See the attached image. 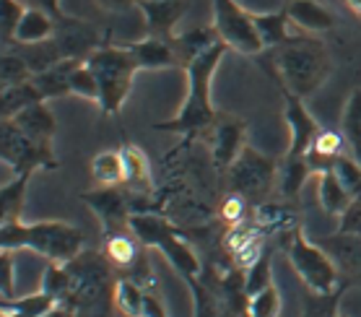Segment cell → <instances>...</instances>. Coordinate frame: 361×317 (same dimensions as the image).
Instances as JSON below:
<instances>
[{"label": "cell", "instance_id": "41", "mask_svg": "<svg viewBox=\"0 0 361 317\" xmlns=\"http://www.w3.org/2000/svg\"><path fill=\"white\" fill-rule=\"evenodd\" d=\"M42 292L49 294L55 301H68V294H71V273H68V265L47 263V268L42 273Z\"/></svg>", "mask_w": 361, "mask_h": 317}, {"label": "cell", "instance_id": "22", "mask_svg": "<svg viewBox=\"0 0 361 317\" xmlns=\"http://www.w3.org/2000/svg\"><path fill=\"white\" fill-rule=\"evenodd\" d=\"M58 32V21L44 13L39 8H29L26 6V13L21 18V24H18L16 34H13V42L11 44H16V47H24V44H37V42H47L55 37ZM8 44V47H11Z\"/></svg>", "mask_w": 361, "mask_h": 317}, {"label": "cell", "instance_id": "14", "mask_svg": "<svg viewBox=\"0 0 361 317\" xmlns=\"http://www.w3.org/2000/svg\"><path fill=\"white\" fill-rule=\"evenodd\" d=\"M55 42H58L63 57H71V60H89L91 52H97L104 44L97 26H91L73 16L58 18Z\"/></svg>", "mask_w": 361, "mask_h": 317}, {"label": "cell", "instance_id": "18", "mask_svg": "<svg viewBox=\"0 0 361 317\" xmlns=\"http://www.w3.org/2000/svg\"><path fill=\"white\" fill-rule=\"evenodd\" d=\"M286 13L291 24L304 34H325L336 29V13H330L320 0H288Z\"/></svg>", "mask_w": 361, "mask_h": 317}, {"label": "cell", "instance_id": "8", "mask_svg": "<svg viewBox=\"0 0 361 317\" xmlns=\"http://www.w3.org/2000/svg\"><path fill=\"white\" fill-rule=\"evenodd\" d=\"M0 154H3V162L13 174H34L37 169H58L52 140L29 138L13 120H3Z\"/></svg>", "mask_w": 361, "mask_h": 317}, {"label": "cell", "instance_id": "33", "mask_svg": "<svg viewBox=\"0 0 361 317\" xmlns=\"http://www.w3.org/2000/svg\"><path fill=\"white\" fill-rule=\"evenodd\" d=\"M341 133L345 143L353 151V156L361 154V89L351 91L345 99L343 117H341Z\"/></svg>", "mask_w": 361, "mask_h": 317}, {"label": "cell", "instance_id": "49", "mask_svg": "<svg viewBox=\"0 0 361 317\" xmlns=\"http://www.w3.org/2000/svg\"><path fill=\"white\" fill-rule=\"evenodd\" d=\"M29 8H39V11H44V13H49V16L55 18H63L66 13L60 11V0H24Z\"/></svg>", "mask_w": 361, "mask_h": 317}, {"label": "cell", "instance_id": "12", "mask_svg": "<svg viewBox=\"0 0 361 317\" xmlns=\"http://www.w3.org/2000/svg\"><path fill=\"white\" fill-rule=\"evenodd\" d=\"M276 86L281 89V97H283V120L288 125V148L283 156H307L314 136L320 133V125L310 114V109L304 107L302 97H296L294 91H288L281 83H276Z\"/></svg>", "mask_w": 361, "mask_h": 317}, {"label": "cell", "instance_id": "4", "mask_svg": "<svg viewBox=\"0 0 361 317\" xmlns=\"http://www.w3.org/2000/svg\"><path fill=\"white\" fill-rule=\"evenodd\" d=\"M86 66L94 71L99 81V109L107 112L109 117H117L123 104L130 97L133 81L140 68L135 63V57L130 55V49L125 44H109L104 42L97 52H91Z\"/></svg>", "mask_w": 361, "mask_h": 317}, {"label": "cell", "instance_id": "47", "mask_svg": "<svg viewBox=\"0 0 361 317\" xmlns=\"http://www.w3.org/2000/svg\"><path fill=\"white\" fill-rule=\"evenodd\" d=\"M245 198L242 196H237V193H231L226 201H224V205H221V216H224V221H229V224H237L242 216H245Z\"/></svg>", "mask_w": 361, "mask_h": 317}, {"label": "cell", "instance_id": "6", "mask_svg": "<svg viewBox=\"0 0 361 317\" xmlns=\"http://www.w3.org/2000/svg\"><path fill=\"white\" fill-rule=\"evenodd\" d=\"M286 255L294 273L299 276V281L304 284V289L312 294H333L341 286H345L341 281L336 263L330 258L325 247L320 242H310L304 234L302 224L291 232H286Z\"/></svg>", "mask_w": 361, "mask_h": 317}, {"label": "cell", "instance_id": "35", "mask_svg": "<svg viewBox=\"0 0 361 317\" xmlns=\"http://www.w3.org/2000/svg\"><path fill=\"white\" fill-rule=\"evenodd\" d=\"M39 102H44V97L32 81L3 89V120H13L18 112H24L26 107L39 104Z\"/></svg>", "mask_w": 361, "mask_h": 317}, {"label": "cell", "instance_id": "42", "mask_svg": "<svg viewBox=\"0 0 361 317\" xmlns=\"http://www.w3.org/2000/svg\"><path fill=\"white\" fill-rule=\"evenodd\" d=\"M333 172L336 177L341 179V185L348 190L351 198H361V162L356 156H338V162L333 164Z\"/></svg>", "mask_w": 361, "mask_h": 317}, {"label": "cell", "instance_id": "13", "mask_svg": "<svg viewBox=\"0 0 361 317\" xmlns=\"http://www.w3.org/2000/svg\"><path fill=\"white\" fill-rule=\"evenodd\" d=\"M247 146V125L237 114H219L211 128V162L219 172H226Z\"/></svg>", "mask_w": 361, "mask_h": 317}, {"label": "cell", "instance_id": "10", "mask_svg": "<svg viewBox=\"0 0 361 317\" xmlns=\"http://www.w3.org/2000/svg\"><path fill=\"white\" fill-rule=\"evenodd\" d=\"M214 3V29L219 40L229 49L245 57H257L263 52V40L257 34L255 18L237 0H211Z\"/></svg>", "mask_w": 361, "mask_h": 317}, {"label": "cell", "instance_id": "53", "mask_svg": "<svg viewBox=\"0 0 361 317\" xmlns=\"http://www.w3.org/2000/svg\"><path fill=\"white\" fill-rule=\"evenodd\" d=\"M138 3H148V0H138Z\"/></svg>", "mask_w": 361, "mask_h": 317}, {"label": "cell", "instance_id": "34", "mask_svg": "<svg viewBox=\"0 0 361 317\" xmlns=\"http://www.w3.org/2000/svg\"><path fill=\"white\" fill-rule=\"evenodd\" d=\"M255 219H257V227L273 229V232H283V234L299 227L294 211H291L286 203H273V201L257 203V208H255Z\"/></svg>", "mask_w": 361, "mask_h": 317}, {"label": "cell", "instance_id": "9", "mask_svg": "<svg viewBox=\"0 0 361 317\" xmlns=\"http://www.w3.org/2000/svg\"><path fill=\"white\" fill-rule=\"evenodd\" d=\"M68 273H71V294H68V304H73L78 312L94 307V304H99V301L109 299L107 255L81 252L73 263H68Z\"/></svg>", "mask_w": 361, "mask_h": 317}, {"label": "cell", "instance_id": "28", "mask_svg": "<svg viewBox=\"0 0 361 317\" xmlns=\"http://www.w3.org/2000/svg\"><path fill=\"white\" fill-rule=\"evenodd\" d=\"M314 177H317V198H320V205L325 208V213L341 216L353 201V198L348 196V190L341 185V179L336 177L333 169L322 172V174H314Z\"/></svg>", "mask_w": 361, "mask_h": 317}, {"label": "cell", "instance_id": "45", "mask_svg": "<svg viewBox=\"0 0 361 317\" xmlns=\"http://www.w3.org/2000/svg\"><path fill=\"white\" fill-rule=\"evenodd\" d=\"M0 292L3 299H16V263L11 250H0Z\"/></svg>", "mask_w": 361, "mask_h": 317}, {"label": "cell", "instance_id": "40", "mask_svg": "<svg viewBox=\"0 0 361 317\" xmlns=\"http://www.w3.org/2000/svg\"><path fill=\"white\" fill-rule=\"evenodd\" d=\"M245 297H252V294L263 292L268 286L273 284V268H271V252L263 250V255L252 263V265H247L245 276Z\"/></svg>", "mask_w": 361, "mask_h": 317}, {"label": "cell", "instance_id": "43", "mask_svg": "<svg viewBox=\"0 0 361 317\" xmlns=\"http://www.w3.org/2000/svg\"><path fill=\"white\" fill-rule=\"evenodd\" d=\"M71 94L99 104V94H102V91H99V81H97V76H94V71H91L86 63H81V66L71 73Z\"/></svg>", "mask_w": 361, "mask_h": 317}, {"label": "cell", "instance_id": "3", "mask_svg": "<svg viewBox=\"0 0 361 317\" xmlns=\"http://www.w3.org/2000/svg\"><path fill=\"white\" fill-rule=\"evenodd\" d=\"M0 250H32L47 263L68 265L83 252V229L58 219L0 224Z\"/></svg>", "mask_w": 361, "mask_h": 317}, {"label": "cell", "instance_id": "23", "mask_svg": "<svg viewBox=\"0 0 361 317\" xmlns=\"http://www.w3.org/2000/svg\"><path fill=\"white\" fill-rule=\"evenodd\" d=\"M172 47H174V55L180 60V68H188L197 55H203L208 47H214L219 40V34H216L214 26H197L192 32H182V34H174L172 40Z\"/></svg>", "mask_w": 361, "mask_h": 317}, {"label": "cell", "instance_id": "38", "mask_svg": "<svg viewBox=\"0 0 361 317\" xmlns=\"http://www.w3.org/2000/svg\"><path fill=\"white\" fill-rule=\"evenodd\" d=\"M348 286H341L338 292L333 294H312L307 292L304 297V307H302V317H338L341 312V297Z\"/></svg>", "mask_w": 361, "mask_h": 317}, {"label": "cell", "instance_id": "21", "mask_svg": "<svg viewBox=\"0 0 361 317\" xmlns=\"http://www.w3.org/2000/svg\"><path fill=\"white\" fill-rule=\"evenodd\" d=\"M255 26H257V34L263 40L265 49H276L281 44H286L288 40H294L296 34H302L291 24L286 8L283 11H268V13H252Z\"/></svg>", "mask_w": 361, "mask_h": 317}, {"label": "cell", "instance_id": "26", "mask_svg": "<svg viewBox=\"0 0 361 317\" xmlns=\"http://www.w3.org/2000/svg\"><path fill=\"white\" fill-rule=\"evenodd\" d=\"M314 172L307 162V156H283L279 169V193L286 201L299 196V190L304 187V182L312 177Z\"/></svg>", "mask_w": 361, "mask_h": 317}, {"label": "cell", "instance_id": "39", "mask_svg": "<svg viewBox=\"0 0 361 317\" xmlns=\"http://www.w3.org/2000/svg\"><path fill=\"white\" fill-rule=\"evenodd\" d=\"M245 315L247 317H279L281 315V292H279V286L271 284L268 289H263V292L247 297Z\"/></svg>", "mask_w": 361, "mask_h": 317}, {"label": "cell", "instance_id": "31", "mask_svg": "<svg viewBox=\"0 0 361 317\" xmlns=\"http://www.w3.org/2000/svg\"><path fill=\"white\" fill-rule=\"evenodd\" d=\"M107 239V247H104V255H107V261L115 265V268H123L128 270L133 263L138 261V239L133 237V232H117V234H104Z\"/></svg>", "mask_w": 361, "mask_h": 317}, {"label": "cell", "instance_id": "25", "mask_svg": "<svg viewBox=\"0 0 361 317\" xmlns=\"http://www.w3.org/2000/svg\"><path fill=\"white\" fill-rule=\"evenodd\" d=\"M13 122L34 140H52L55 138V131H58L55 114H52V109L47 107V102L26 107L24 112H18L16 117H13Z\"/></svg>", "mask_w": 361, "mask_h": 317}, {"label": "cell", "instance_id": "36", "mask_svg": "<svg viewBox=\"0 0 361 317\" xmlns=\"http://www.w3.org/2000/svg\"><path fill=\"white\" fill-rule=\"evenodd\" d=\"M18 52L24 55V60L29 63L34 76L42 73V71H47V68H52V66H58L60 60H66L58 47V42H55V37L47 42H37V44H24V47H18Z\"/></svg>", "mask_w": 361, "mask_h": 317}, {"label": "cell", "instance_id": "54", "mask_svg": "<svg viewBox=\"0 0 361 317\" xmlns=\"http://www.w3.org/2000/svg\"><path fill=\"white\" fill-rule=\"evenodd\" d=\"M338 317H345V315H338Z\"/></svg>", "mask_w": 361, "mask_h": 317}, {"label": "cell", "instance_id": "30", "mask_svg": "<svg viewBox=\"0 0 361 317\" xmlns=\"http://www.w3.org/2000/svg\"><path fill=\"white\" fill-rule=\"evenodd\" d=\"M143 299H146V289L128 276L117 278L112 286V304L120 309L123 317H143Z\"/></svg>", "mask_w": 361, "mask_h": 317}, {"label": "cell", "instance_id": "5", "mask_svg": "<svg viewBox=\"0 0 361 317\" xmlns=\"http://www.w3.org/2000/svg\"><path fill=\"white\" fill-rule=\"evenodd\" d=\"M128 229L140 242V247L161 250V255L172 263V268L185 281H195L200 276V261H197L195 250L182 239L169 219L151 211H135L128 221Z\"/></svg>", "mask_w": 361, "mask_h": 317}, {"label": "cell", "instance_id": "29", "mask_svg": "<svg viewBox=\"0 0 361 317\" xmlns=\"http://www.w3.org/2000/svg\"><path fill=\"white\" fill-rule=\"evenodd\" d=\"M32 174H16L8 185H3V205H0V224H13L24 221V205H26V190H29Z\"/></svg>", "mask_w": 361, "mask_h": 317}, {"label": "cell", "instance_id": "27", "mask_svg": "<svg viewBox=\"0 0 361 317\" xmlns=\"http://www.w3.org/2000/svg\"><path fill=\"white\" fill-rule=\"evenodd\" d=\"M91 177L97 179L99 187H123L125 185V167L120 148L99 151L91 159Z\"/></svg>", "mask_w": 361, "mask_h": 317}, {"label": "cell", "instance_id": "11", "mask_svg": "<svg viewBox=\"0 0 361 317\" xmlns=\"http://www.w3.org/2000/svg\"><path fill=\"white\" fill-rule=\"evenodd\" d=\"M130 193L125 187H97V190H86L81 193V201L89 205L94 216L102 221L104 234H117V232H128V221L133 216V201Z\"/></svg>", "mask_w": 361, "mask_h": 317}, {"label": "cell", "instance_id": "2", "mask_svg": "<svg viewBox=\"0 0 361 317\" xmlns=\"http://www.w3.org/2000/svg\"><path fill=\"white\" fill-rule=\"evenodd\" d=\"M333 71V57L320 37L296 34L294 40L273 49V71L276 83L294 91L296 97H312Z\"/></svg>", "mask_w": 361, "mask_h": 317}, {"label": "cell", "instance_id": "52", "mask_svg": "<svg viewBox=\"0 0 361 317\" xmlns=\"http://www.w3.org/2000/svg\"><path fill=\"white\" fill-rule=\"evenodd\" d=\"M345 8H348V13H353L356 18H361V0H341Z\"/></svg>", "mask_w": 361, "mask_h": 317}, {"label": "cell", "instance_id": "32", "mask_svg": "<svg viewBox=\"0 0 361 317\" xmlns=\"http://www.w3.org/2000/svg\"><path fill=\"white\" fill-rule=\"evenodd\" d=\"M55 304L58 301L39 289V292L29 294L24 299H3L0 317H42L47 309L55 307Z\"/></svg>", "mask_w": 361, "mask_h": 317}, {"label": "cell", "instance_id": "37", "mask_svg": "<svg viewBox=\"0 0 361 317\" xmlns=\"http://www.w3.org/2000/svg\"><path fill=\"white\" fill-rule=\"evenodd\" d=\"M32 68L24 60V55L18 49H6L3 52V68H0V83L3 89H11V86H18V83L32 81Z\"/></svg>", "mask_w": 361, "mask_h": 317}, {"label": "cell", "instance_id": "48", "mask_svg": "<svg viewBox=\"0 0 361 317\" xmlns=\"http://www.w3.org/2000/svg\"><path fill=\"white\" fill-rule=\"evenodd\" d=\"M99 8L107 11V13H117V16H123L128 11L138 8V0H94Z\"/></svg>", "mask_w": 361, "mask_h": 317}, {"label": "cell", "instance_id": "15", "mask_svg": "<svg viewBox=\"0 0 361 317\" xmlns=\"http://www.w3.org/2000/svg\"><path fill=\"white\" fill-rule=\"evenodd\" d=\"M317 242L325 247L333 263H336L338 273H341V281L345 286L351 284H359L361 286V237H353V234H336L330 237H322Z\"/></svg>", "mask_w": 361, "mask_h": 317}, {"label": "cell", "instance_id": "50", "mask_svg": "<svg viewBox=\"0 0 361 317\" xmlns=\"http://www.w3.org/2000/svg\"><path fill=\"white\" fill-rule=\"evenodd\" d=\"M78 315V309L73 307V304H68V301H58L52 309H47L42 317H75Z\"/></svg>", "mask_w": 361, "mask_h": 317}, {"label": "cell", "instance_id": "55", "mask_svg": "<svg viewBox=\"0 0 361 317\" xmlns=\"http://www.w3.org/2000/svg\"><path fill=\"white\" fill-rule=\"evenodd\" d=\"M242 317H247V315H242Z\"/></svg>", "mask_w": 361, "mask_h": 317}, {"label": "cell", "instance_id": "44", "mask_svg": "<svg viewBox=\"0 0 361 317\" xmlns=\"http://www.w3.org/2000/svg\"><path fill=\"white\" fill-rule=\"evenodd\" d=\"M26 13V3L24 0H3V13H0V26H3V42L11 44L13 42V34H16L18 24Z\"/></svg>", "mask_w": 361, "mask_h": 317}, {"label": "cell", "instance_id": "19", "mask_svg": "<svg viewBox=\"0 0 361 317\" xmlns=\"http://www.w3.org/2000/svg\"><path fill=\"white\" fill-rule=\"evenodd\" d=\"M348 146L341 131H330V128H320V133L314 136L312 146L307 151V162L312 167L314 174H322V172H330L333 164L338 162V156H343V148Z\"/></svg>", "mask_w": 361, "mask_h": 317}, {"label": "cell", "instance_id": "7", "mask_svg": "<svg viewBox=\"0 0 361 317\" xmlns=\"http://www.w3.org/2000/svg\"><path fill=\"white\" fill-rule=\"evenodd\" d=\"M281 164L255 146H245L239 159L226 169L231 193L242 196L245 201H260L265 203L268 193L273 190V182H279Z\"/></svg>", "mask_w": 361, "mask_h": 317}, {"label": "cell", "instance_id": "16", "mask_svg": "<svg viewBox=\"0 0 361 317\" xmlns=\"http://www.w3.org/2000/svg\"><path fill=\"white\" fill-rule=\"evenodd\" d=\"M138 11L143 13L148 34L172 40L177 34L174 29L188 11V0H148V3H138Z\"/></svg>", "mask_w": 361, "mask_h": 317}, {"label": "cell", "instance_id": "51", "mask_svg": "<svg viewBox=\"0 0 361 317\" xmlns=\"http://www.w3.org/2000/svg\"><path fill=\"white\" fill-rule=\"evenodd\" d=\"M86 312V317H109V299L107 301H99V304H94V307L83 309Z\"/></svg>", "mask_w": 361, "mask_h": 317}, {"label": "cell", "instance_id": "1", "mask_svg": "<svg viewBox=\"0 0 361 317\" xmlns=\"http://www.w3.org/2000/svg\"><path fill=\"white\" fill-rule=\"evenodd\" d=\"M229 52V47L224 42H216L214 47H208L203 55H197L188 68H185V76H188V94L182 99L180 109L172 120L157 122L154 128L161 133H174V136H182V138H197L200 133L211 131L214 128L216 112L214 107V76L221 66L224 55Z\"/></svg>", "mask_w": 361, "mask_h": 317}, {"label": "cell", "instance_id": "17", "mask_svg": "<svg viewBox=\"0 0 361 317\" xmlns=\"http://www.w3.org/2000/svg\"><path fill=\"white\" fill-rule=\"evenodd\" d=\"M125 47L130 49L140 71H164V68H180V60L174 55L172 42L164 37H154L146 34L143 40L128 42Z\"/></svg>", "mask_w": 361, "mask_h": 317}, {"label": "cell", "instance_id": "46", "mask_svg": "<svg viewBox=\"0 0 361 317\" xmlns=\"http://www.w3.org/2000/svg\"><path fill=\"white\" fill-rule=\"evenodd\" d=\"M341 234H353L361 237V198H353L351 205L338 216V229Z\"/></svg>", "mask_w": 361, "mask_h": 317}, {"label": "cell", "instance_id": "24", "mask_svg": "<svg viewBox=\"0 0 361 317\" xmlns=\"http://www.w3.org/2000/svg\"><path fill=\"white\" fill-rule=\"evenodd\" d=\"M81 63H86V60H71V57H66V60H60L58 66H52V68H47V71H42V73L32 76V83L39 89L44 102L55 97H66V94H71V73H73Z\"/></svg>", "mask_w": 361, "mask_h": 317}, {"label": "cell", "instance_id": "20", "mask_svg": "<svg viewBox=\"0 0 361 317\" xmlns=\"http://www.w3.org/2000/svg\"><path fill=\"white\" fill-rule=\"evenodd\" d=\"M120 154H123V167H125V190L130 196H146L151 190V164H148V156L143 154V148H138L135 143H128L125 140L120 146Z\"/></svg>", "mask_w": 361, "mask_h": 317}]
</instances>
